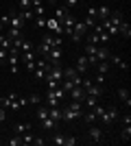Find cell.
<instances>
[{"label": "cell", "instance_id": "obj_2", "mask_svg": "<svg viewBox=\"0 0 131 146\" xmlns=\"http://www.w3.org/2000/svg\"><path fill=\"white\" fill-rule=\"evenodd\" d=\"M0 105H2L5 109H9V111L22 109V103H20V96H18V94H9V96L0 98Z\"/></svg>", "mask_w": 131, "mask_h": 146}, {"label": "cell", "instance_id": "obj_39", "mask_svg": "<svg viewBox=\"0 0 131 146\" xmlns=\"http://www.w3.org/2000/svg\"><path fill=\"white\" fill-rule=\"evenodd\" d=\"M5 118H7V109H5V107H2V105H0V122L5 120Z\"/></svg>", "mask_w": 131, "mask_h": 146}, {"label": "cell", "instance_id": "obj_34", "mask_svg": "<svg viewBox=\"0 0 131 146\" xmlns=\"http://www.w3.org/2000/svg\"><path fill=\"white\" fill-rule=\"evenodd\" d=\"M20 9H31V0H20Z\"/></svg>", "mask_w": 131, "mask_h": 146}, {"label": "cell", "instance_id": "obj_35", "mask_svg": "<svg viewBox=\"0 0 131 146\" xmlns=\"http://www.w3.org/2000/svg\"><path fill=\"white\" fill-rule=\"evenodd\" d=\"M33 144H35V146H44V144H46V140H44V137H37V135H35Z\"/></svg>", "mask_w": 131, "mask_h": 146}, {"label": "cell", "instance_id": "obj_29", "mask_svg": "<svg viewBox=\"0 0 131 146\" xmlns=\"http://www.w3.org/2000/svg\"><path fill=\"white\" fill-rule=\"evenodd\" d=\"M42 98H44L42 94H31L26 100H29V103H33V105H39V103H42Z\"/></svg>", "mask_w": 131, "mask_h": 146}, {"label": "cell", "instance_id": "obj_30", "mask_svg": "<svg viewBox=\"0 0 131 146\" xmlns=\"http://www.w3.org/2000/svg\"><path fill=\"white\" fill-rule=\"evenodd\" d=\"M44 118H48V107L46 105L37 109V120H44Z\"/></svg>", "mask_w": 131, "mask_h": 146}, {"label": "cell", "instance_id": "obj_11", "mask_svg": "<svg viewBox=\"0 0 131 146\" xmlns=\"http://www.w3.org/2000/svg\"><path fill=\"white\" fill-rule=\"evenodd\" d=\"M103 137H105L103 129L96 127V124H92V127H90V140L92 142H103Z\"/></svg>", "mask_w": 131, "mask_h": 146}, {"label": "cell", "instance_id": "obj_42", "mask_svg": "<svg viewBox=\"0 0 131 146\" xmlns=\"http://www.w3.org/2000/svg\"><path fill=\"white\" fill-rule=\"evenodd\" d=\"M0 144H2V140H0Z\"/></svg>", "mask_w": 131, "mask_h": 146}, {"label": "cell", "instance_id": "obj_6", "mask_svg": "<svg viewBox=\"0 0 131 146\" xmlns=\"http://www.w3.org/2000/svg\"><path fill=\"white\" fill-rule=\"evenodd\" d=\"M74 68H76V72L81 74V76H85L87 72H92V68H90V63H87V57H85V55H79Z\"/></svg>", "mask_w": 131, "mask_h": 146}, {"label": "cell", "instance_id": "obj_8", "mask_svg": "<svg viewBox=\"0 0 131 146\" xmlns=\"http://www.w3.org/2000/svg\"><path fill=\"white\" fill-rule=\"evenodd\" d=\"M68 98H70V100H81V103H83V100H85V90H83L81 85H74L72 90L68 92Z\"/></svg>", "mask_w": 131, "mask_h": 146}, {"label": "cell", "instance_id": "obj_18", "mask_svg": "<svg viewBox=\"0 0 131 146\" xmlns=\"http://www.w3.org/2000/svg\"><path fill=\"white\" fill-rule=\"evenodd\" d=\"M94 72L107 74V72H109V61H96V66H94Z\"/></svg>", "mask_w": 131, "mask_h": 146}, {"label": "cell", "instance_id": "obj_14", "mask_svg": "<svg viewBox=\"0 0 131 146\" xmlns=\"http://www.w3.org/2000/svg\"><path fill=\"white\" fill-rule=\"evenodd\" d=\"M118 35H122L125 39H129V37H131V26H129V22H125V20H122V22L118 24Z\"/></svg>", "mask_w": 131, "mask_h": 146}, {"label": "cell", "instance_id": "obj_17", "mask_svg": "<svg viewBox=\"0 0 131 146\" xmlns=\"http://www.w3.org/2000/svg\"><path fill=\"white\" fill-rule=\"evenodd\" d=\"M107 20H109V24H114V26H118L120 22H122V20H125V15H122V13H120V11H114V13H109V18H107Z\"/></svg>", "mask_w": 131, "mask_h": 146}, {"label": "cell", "instance_id": "obj_5", "mask_svg": "<svg viewBox=\"0 0 131 146\" xmlns=\"http://www.w3.org/2000/svg\"><path fill=\"white\" fill-rule=\"evenodd\" d=\"M81 116H83V111H72L68 105H63V109H61V120H66V122H74V120H79Z\"/></svg>", "mask_w": 131, "mask_h": 146}, {"label": "cell", "instance_id": "obj_20", "mask_svg": "<svg viewBox=\"0 0 131 146\" xmlns=\"http://www.w3.org/2000/svg\"><path fill=\"white\" fill-rule=\"evenodd\" d=\"M48 116L53 118L55 122H59V120H61V109H59V107H48Z\"/></svg>", "mask_w": 131, "mask_h": 146}, {"label": "cell", "instance_id": "obj_13", "mask_svg": "<svg viewBox=\"0 0 131 146\" xmlns=\"http://www.w3.org/2000/svg\"><path fill=\"white\" fill-rule=\"evenodd\" d=\"M118 98L127 105V109L131 107V96H129V90H127V87H118Z\"/></svg>", "mask_w": 131, "mask_h": 146}, {"label": "cell", "instance_id": "obj_7", "mask_svg": "<svg viewBox=\"0 0 131 146\" xmlns=\"http://www.w3.org/2000/svg\"><path fill=\"white\" fill-rule=\"evenodd\" d=\"M9 29H18V31H22V26H24V20L20 18V13H15V11H11L9 13Z\"/></svg>", "mask_w": 131, "mask_h": 146}, {"label": "cell", "instance_id": "obj_41", "mask_svg": "<svg viewBox=\"0 0 131 146\" xmlns=\"http://www.w3.org/2000/svg\"><path fill=\"white\" fill-rule=\"evenodd\" d=\"M2 31H5V26H2V24H0V33H2Z\"/></svg>", "mask_w": 131, "mask_h": 146}, {"label": "cell", "instance_id": "obj_31", "mask_svg": "<svg viewBox=\"0 0 131 146\" xmlns=\"http://www.w3.org/2000/svg\"><path fill=\"white\" fill-rule=\"evenodd\" d=\"M35 26L37 29H46V18H35Z\"/></svg>", "mask_w": 131, "mask_h": 146}, {"label": "cell", "instance_id": "obj_28", "mask_svg": "<svg viewBox=\"0 0 131 146\" xmlns=\"http://www.w3.org/2000/svg\"><path fill=\"white\" fill-rule=\"evenodd\" d=\"M92 83H94V85H100V87H103V85H105V74L96 72V74H94V81H92Z\"/></svg>", "mask_w": 131, "mask_h": 146}, {"label": "cell", "instance_id": "obj_3", "mask_svg": "<svg viewBox=\"0 0 131 146\" xmlns=\"http://www.w3.org/2000/svg\"><path fill=\"white\" fill-rule=\"evenodd\" d=\"M87 31H90V29L85 26V22H83V20H76V22H74V29H72V35H70V39H72L74 44H76V42H81L83 37L87 35Z\"/></svg>", "mask_w": 131, "mask_h": 146}, {"label": "cell", "instance_id": "obj_1", "mask_svg": "<svg viewBox=\"0 0 131 146\" xmlns=\"http://www.w3.org/2000/svg\"><path fill=\"white\" fill-rule=\"evenodd\" d=\"M7 66H9V72L18 74L20 72V48H15L11 44V48L7 50Z\"/></svg>", "mask_w": 131, "mask_h": 146}, {"label": "cell", "instance_id": "obj_4", "mask_svg": "<svg viewBox=\"0 0 131 146\" xmlns=\"http://www.w3.org/2000/svg\"><path fill=\"white\" fill-rule=\"evenodd\" d=\"M98 120L103 122L105 127H112L114 122L118 120V109H116V107H109V109H105V111H103V116H100Z\"/></svg>", "mask_w": 131, "mask_h": 146}, {"label": "cell", "instance_id": "obj_32", "mask_svg": "<svg viewBox=\"0 0 131 146\" xmlns=\"http://www.w3.org/2000/svg\"><path fill=\"white\" fill-rule=\"evenodd\" d=\"M5 61H7V50L0 48V66H5Z\"/></svg>", "mask_w": 131, "mask_h": 146}, {"label": "cell", "instance_id": "obj_10", "mask_svg": "<svg viewBox=\"0 0 131 146\" xmlns=\"http://www.w3.org/2000/svg\"><path fill=\"white\" fill-rule=\"evenodd\" d=\"M94 57H96L98 61H107V59H109V48H107V44H98Z\"/></svg>", "mask_w": 131, "mask_h": 146}, {"label": "cell", "instance_id": "obj_36", "mask_svg": "<svg viewBox=\"0 0 131 146\" xmlns=\"http://www.w3.org/2000/svg\"><path fill=\"white\" fill-rule=\"evenodd\" d=\"M87 15L96 20V7H90V9H87Z\"/></svg>", "mask_w": 131, "mask_h": 146}, {"label": "cell", "instance_id": "obj_40", "mask_svg": "<svg viewBox=\"0 0 131 146\" xmlns=\"http://www.w3.org/2000/svg\"><path fill=\"white\" fill-rule=\"evenodd\" d=\"M122 122H125V124H131V113H125V118H122Z\"/></svg>", "mask_w": 131, "mask_h": 146}, {"label": "cell", "instance_id": "obj_12", "mask_svg": "<svg viewBox=\"0 0 131 146\" xmlns=\"http://www.w3.org/2000/svg\"><path fill=\"white\" fill-rule=\"evenodd\" d=\"M85 94H87V96H94V98H98V100H100V96H103V87H100V85H94V83H90V85L85 87Z\"/></svg>", "mask_w": 131, "mask_h": 146}, {"label": "cell", "instance_id": "obj_38", "mask_svg": "<svg viewBox=\"0 0 131 146\" xmlns=\"http://www.w3.org/2000/svg\"><path fill=\"white\" fill-rule=\"evenodd\" d=\"M76 2H79V0H66V5H63V7H68V9H72V7H76Z\"/></svg>", "mask_w": 131, "mask_h": 146}, {"label": "cell", "instance_id": "obj_37", "mask_svg": "<svg viewBox=\"0 0 131 146\" xmlns=\"http://www.w3.org/2000/svg\"><path fill=\"white\" fill-rule=\"evenodd\" d=\"M0 24L5 26L7 29V24H9V13H7V15H2V18H0Z\"/></svg>", "mask_w": 131, "mask_h": 146}, {"label": "cell", "instance_id": "obj_23", "mask_svg": "<svg viewBox=\"0 0 131 146\" xmlns=\"http://www.w3.org/2000/svg\"><path fill=\"white\" fill-rule=\"evenodd\" d=\"M20 18L24 20H35V13H33V9H22V11H20Z\"/></svg>", "mask_w": 131, "mask_h": 146}, {"label": "cell", "instance_id": "obj_25", "mask_svg": "<svg viewBox=\"0 0 131 146\" xmlns=\"http://www.w3.org/2000/svg\"><path fill=\"white\" fill-rule=\"evenodd\" d=\"M81 120H85V122H90V124H94V122L98 120V118H96V113H94V111L90 109L87 113H83V116H81Z\"/></svg>", "mask_w": 131, "mask_h": 146}, {"label": "cell", "instance_id": "obj_26", "mask_svg": "<svg viewBox=\"0 0 131 146\" xmlns=\"http://www.w3.org/2000/svg\"><path fill=\"white\" fill-rule=\"evenodd\" d=\"M120 140H122V142H129L131 140V124H125L122 133H120Z\"/></svg>", "mask_w": 131, "mask_h": 146}, {"label": "cell", "instance_id": "obj_15", "mask_svg": "<svg viewBox=\"0 0 131 146\" xmlns=\"http://www.w3.org/2000/svg\"><path fill=\"white\" fill-rule=\"evenodd\" d=\"M107 18H109V7H107V5L96 7V20H100V22H103V20H107Z\"/></svg>", "mask_w": 131, "mask_h": 146}, {"label": "cell", "instance_id": "obj_16", "mask_svg": "<svg viewBox=\"0 0 131 146\" xmlns=\"http://www.w3.org/2000/svg\"><path fill=\"white\" fill-rule=\"evenodd\" d=\"M39 127H42L44 131H53V129L57 127V122H55L53 118L48 116V118H44V120H39Z\"/></svg>", "mask_w": 131, "mask_h": 146}, {"label": "cell", "instance_id": "obj_21", "mask_svg": "<svg viewBox=\"0 0 131 146\" xmlns=\"http://www.w3.org/2000/svg\"><path fill=\"white\" fill-rule=\"evenodd\" d=\"M31 124H29V122H18V124H15V133H20V135H22V133H26V131H31Z\"/></svg>", "mask_w": 131, "mask_h": 146}, {"label": "cell", "instance_id": "obj_24", "mask_svg": "<svg viewBox=\"0 0 131 146\" xmlns=\"http://www.w3.org/2000/svg\"><path fill=\"white\" fill-rule=\"evenodd\" d=\"M33 140H35V133L31 131H26V133H22V144H33Z\"/></svg>", "mask_w": 131, "mask_h": 146}, {"label": "cell", "instance_id": "obj_33", "mask_svg": "<svg viewBox=\"0 0 131 146\" xmlns=\"http://www.w3.org/2000/svg\"><path fill=\"white\" fill-rule=\"evenodd\" d=\"M76 144V137H68V135H66V144L63 146H74Z\"/></svg>", "mask_w": 131, "mask_h": 146}, {"label": "cell", "instance_id": "obj_27", "mask_svg": "<svg viewBox=\"0 0 131 146\" xmlns=\"http://www.w3.org/2000/svg\"><path fill=\"white\" fill-rule=\"evenodd\" d=\"M7 144H9V146H24V144H22V135H20V133H15L11 140H7Z\"/></svg>", "mask_w": 131, "mask_h": 146}, {"label": "cell", "instance_id": "obj_9", "mask_svg": "<svg viewBox=\"0 0 131 146\" xmlns=\"http://www.w3.org/2000/svg\"><path fill=\"white\" fill-rule=\"evenodd\" d=\"M107 61H109L112 66L120 68V70H125V72H127V70H129V63H127V61L122 59V57H120V55H109V59H107Z\"/></svg>", "mask_w": 131, "mask_h": 146}, {"label": "cell", "instance_id": "obj_22", "mask_svg": "<svg viewBox=\"0 0 131 146\" xmlns=\"http://www.w3.org/2000/svg\"><path fill=\"white\" fill-rule=\"evenodd\" d=\"M68 13H70V9H68V7H57V9H55V20H61V18H66Z\"/></svg>", "mask_w": 131, "mask_h": 146}, {"label": "cell", "instance_id": "obj_19", "mask_svg": "<svg viewBox=\"0 0 131 146\" xmlns=\"http://www.w3.org/2000/svg\"><path fill=\"white\" fill-rule=\"evenodd\" d=\"M50 144H55V146H63V144H66V135H63V133H55L53 137H50Z\"/></svg>", "mask_w": 131, "mask_h": 146}]
</instances>
